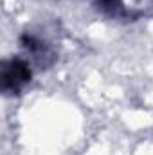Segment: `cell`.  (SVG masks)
Listing matches in <instances>:
<instances>
[{
    "label": "cell",
    "mask_w": 153,
    "mask_h": 155,
    "mask_svg": "<svg viewBox=\"0 0 153 155\" xmlns=\"http://www.w3.org/2000/svg\"><path fill=\"white\" fill-rule=\"evenodd\" d=\"M31 79V71L29 67L20 61V60H13L9 63L4 65V72H2V87L5 92H16L20 90L27 81Z\"/></svg>",
    "instance_id": "6da1fadb"
}]
</instances>
